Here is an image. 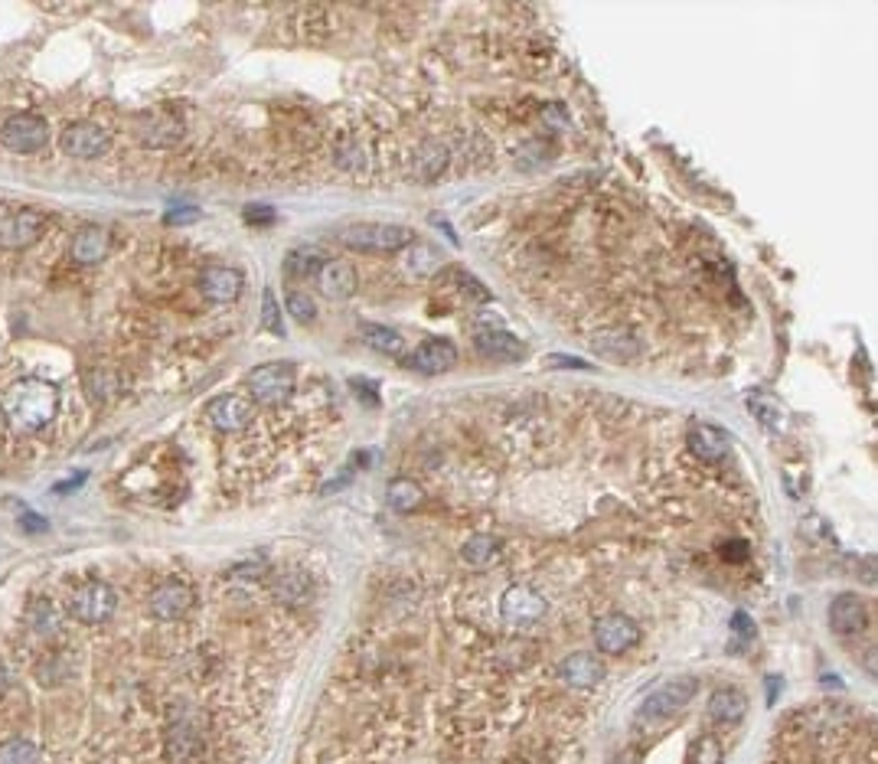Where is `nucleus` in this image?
I'll list each match as a JSON object with an SVG mask.
<instances>
[{"instance_id": "f257e3e1", "label": "nucleus", "mask_w": 878, "mask_h": 764, "mask_svg": "<svg viewBox=\"0 0 878 764\" xmlns=\"http://www.w3.org/2000/svg\"><path fill=\"white\" fill-rule=\"evenodd\" d=\"M0 412H4L10 428L27 431V435L43 431L59 412V386L40 376H23L14 386H7L4 399H0Z\"/></svg>"}, {"instance_id": "f03ea898", "label": "nucleus", "mask_w": 878, "mask_h": 764, "mask_svg": "<svg viewBox=\"0 0 878 764\" xmlns=\"http://www.w3.org/2000/svg\"><path fill=\"white\" fill-rule=\"evenodd\" d=\"M337 239L353 252H369V255H389L402 252L408 242H415L412 229L392 226V223H353L337 232Z\"/></svg>"}, {"instance_id": "7ed1b4c3", "label": "nucleus", "mask_w": 878, "mask_h": 764, "mask_svg": "<svg viewBox=\"0 0 878 764\" xmlns=\"http://www.w3.org/2000/svg\"><path fill=\"white\" fill-rule=\"evenodd\" d=\"M245 386H249L255 402L281 405V402H288L291 392H294V366L291 363H281V360L262 363V366H255L252 373H249Z\"/></svg>"}, {"instance_id": "20e7f679", "label": "nucleus", "mask_w": 878, "mask_h": 764, "mask_svg": "<svg viewBox=\"0 0 878 764\" xmlns=\"http://www.w3.org/2000/svg\"><path fill=\"white\" fill-rule=\"evenodd\" d=\"M206 751L203 729L193 716H173L164 732V761L167 764H196Z\"/></svg>"}, {"instance_id": "39448f33", "label": "nucleus", "mask_w": 878, "mask_h": 764, "mask_svg": "<svg viewBox=\"0 0 878 764\" xmlns=\"http://www.w3.org/2000/svg\"><path fill=\"white\" fill-rule=\"evenodd\" d=\"M118 608V595L108 582H89L69 598V614L79 624H105Z\"/></svg>"}, {"instance_id": "423d86ee", "label": "nucleus", "mask_w": 878, "mask_h": 764, "mask_svg": "<svg viewBox=\"0 0 878 764\" xmlns=\"http://www.w3.org/2000/svg\"><path fill=\"white\" fill-rule=\"evenodd\" d=\"M46 141H49V125L40 115L20 112V115H10L4 125H0V144L14 154H33L40 151Z\"/></svg>"}, {"instance_id": "0eeeda50", "label": "nucleus", "mask_w": 878, "mask_h": 764, "mask_svg": "<svg viewBox=\"0 0 878 764\" xmlns=\"http://www.w3.org/2000/svg\"><path fill=\"white\" fill-rule=\"evenodd\" d=\"M193 605H196V591L190 582H183V578H167V582H160L151 591V598H147V608H151L157 621L187 618Z\"/></svg>"}, {"instance_id": "6e6552de", "label": "nucleus", "mask_w": 878, "mask_h": 764, "mask_svg": "<svg viewBox=\"0 0 878 764\" xmlns=\"http://www.w3.org/2000/svg\"><path fill=\"white\" fill-rule=\"evenodd\" d=\"M399 363H402V369H408V373L441 376L457 363V347L451 340H425V343H418L412 353H402Z\"/></svg>"}, {"instance_id": "1a4fd4ad", "label": "nucleus", "mask_w": 878, "mask_h": 764, "mask_svg": "<svg viewBox=\"0 0 878 764\" xmlns=\"http://www.w3.org/2000/svg\"><path fill=\"white\" fill-rule=\"evenodd\" d=\"M546 608H549V601L542 598L533 585H510L503 591V598H500L503 621L513 624V627L536 624L542 614H546Z\"/></svg>"}, {"instance_id": "9d476101", "label": "nucleus", "mask_w": 878, "mask_h": 764, "mask_svg": "<svg viewBox=\"0 0 878 764\" xmlns=\"http://www.w3.org/2000/svg\"><path fill=\"white\" fill-rule=\"evenodd\" d=\"M595 644L604 657H617L640 644V627L627 614H604L595 621Z\"/></svg>"}, {"instance_id": "9b49d317", "label": "nucleus", "mask_w": 878, "mask_h": 764, "mask_svg": "<svg viewBox=\"0 0 878 764\" xmlns=\"http://www.w3.org/2000/svg\"><path fill=\"white\" fill-rule=\"evenodd\" d=\"M209 422H213V428L219 431H242L249 428L255 422L258 415V405L252 396H242V392H226V396H219L209 402Z\"/></svg>"}, {"instance_id": "f8f14e48", "label": "nucleus", "mask_w": 878, "mask_h": 764, "mask_svg": "<svg viewBox=\"0 0 878 764\" xmlns=\"http://www.w3.org/2000/svg\"><path fill=\"white\" fill-rule=\"evenodd\" d=\"M699 693V683L692 680V676H679V680H670L663 683L657 693H653L647 702H643V716L653 719V716H676L679 709H686L692 699H696Z\"/></svg>"}, {"instance_id": "ddd939ff", "label": "nucleus", "mask_w": 878, "mask_h": 764, "mask_svg": "<svg viewBox=\"0 0 878 764\" xmlns=\"http://www.w3.org/2000/svg\"><path fill=\"white\" fill-rule=\"evenodd\" d=\"M59 147L76 160H95L108 151V131L92 125V121H76V125H69L63 131Z\"/></svg>"}, {"instance_id": "4468645a", "label": "nucleus", "mask_w": 878, "mask_h": 764, "mask_svg": "<svg viewBox=\"0 0 878 764\" xmlns=\"http://www.w3.org/2000/svg\"><path fill=\"white\" fill-rule=\"evenodd\" d=\"M196 288H200V294H206L209 301H219V304H229L236 301L242 288H245V275L239 268L232 265H209L203 268L200 281H196Z\"/></svg>"}, {"instance_id": "2eb2a0df", "label": "nucleus", "mask_w": 878, "mask_h": 764, "mask_svg": "<svg viewBox=\"0 0 878 764\" xmlns=\"http://www.w3.org/2000/svg\"><path fill=\"white\" fill-rule=\"evenodd\" d=\"M356 288H360V278H356V268L350 262L327 258V262L317 268V291L324 294V298L346 301V298H353Z\"/></svg>"}, {"instance_id": "dca6fc26", "label": "nucleus", "mask_w": 878, "mask_h": 764, "mask_svg": "<svg viewBox=\"0 0 878 764\" xmlns=\"http://www.w3.org/2000/svg\"><path fill=\"white\" fill-rule=\"evenodd\" d=\"M591 350H595L601 360H611V363H630L637 360L643 343L640 337L634 334V330L627 327H608L601 330V334L591 337Z\"/></svg>"}, {"instance_id": "f3484780", "label": "nucleus", "mask_w": 878, "mask_h": 764, "mask_svg": "<svg viewBox=\"0 0 878 764\" xmlns=\"http://www.w3.org/2000/svg\"><path fill=\"white\" fill-rule=\"evenodd\" d=\"M399 268L405 278L412 281H428L444 271V258L441 252L435 249V245L428 242H408L405 249L399 252Z\"/></svg>"}, {"instance_id": "a211bd4d", "label": "nucleus", "mask_w": 878, "mask_h": 764, "mask_svg": "<svg viewBox=\"0 0 878 764\" xmlns=\"http://www.w3.org/2000/svg\"><path fill=\"white\" fill-rule=\"evenodd\" d=\"M686 448L696 454V458H702L706 464H719L725 461L728 454H732V438L725 435V431L719 425H692L689 435H686Z\"/></svg>"}, {"instance_id": "6ab92c4d", "label": "nucleus", "mask_w": 878, "mask_h": 764, "mask_svg": "<svg viewBox=\"0 0 878 764\" xmlns=\"http://www.w3.org/2000/svg\"><path fill=\"white\" fill-rule=\"evenodd\" d=\"M43 229H46V216L40 209H20V213H14L0 226V242H4L7 249H27V245L40 242Z\"/></svg>"}, {"instance_id": "aec40b11", "label": "nucleus", "mask_w": 878, "mask_h": 764, "mask_svg": "<svg viewBox=\"0 0 878 764\" xmlns=\"http://www.w3.org/2000/svg\"><path fill=\"white\" fill-rule=\"evenodd\" d=\"M830 624L836 634L843 637H852V634H862L865 624H869V605L852 595V591H846V595H836L833 605H830Z\"/></svg>"}, {"instance_id": "412c9836", "label": "nucleus", "mask_w": 878, "mask_h": 764, "mask_svg": "<svg viewBox=\"0 0 878 764\" xmlns=\"http://www.w3.org/2000/svg\"><path fill=\"white\" fill-rule=\"evenodd\" d=\"M559 676H562L565 686L595 689L604 680V663L595 657V653H568V657L559 663Z\"/></svg>"}, {"instance_id": "4be33fe9", "label": "nucleus", "mask_w": 878, "mask_h": 764, "mask_svg": "<svg viewBox=\"0 0 878 764\" xmlns=\"http://www.w3.org/2000/svg\"><path fill=\"white\" fill-rule=\"evenodd\" d=\"M477 353L493 363H519L526 356V347H523V340H516L513 334H506V330L493 327V330H480L477 334Z\"/></svg>"}, {"instance_id": "5701e85b", "label": "nucleus", "mask_w": 878, "mask_h": 764, "mask_svg": "<svg viewBox=\"0 0 878 764\" xmlns=\"http://www.w3.org/2000/svg\"><path fill=\"white\" fill-rule=\"evenodd\" d=\"M748 712V696L738 686H722L709 696V719L719 725H738Z\"/></svg>"}, {"instance_id": "b1692460", "label": "nucleus", "mask_w": 878, "mask_h": 764, "mask_svg": "<svg viewBox=\"0 0 878 764\" xmlns=\"http://www.w3.org/2000/svg\"><path fill=\"white\" fill-rule=\"evenodd\" d=\"M138 138L147 147H170V144H177L183 138V121L151 112V115L138 118Z\"/></svg>"}, {"instance_id": "393cba45", "label": "nucleus", "mask_w": 878, "mask_h": 764, "mask_svg": "<svg viewBox=\"0 0 878 764\" xmlns=\"http://www.w3.org/2000/svg\"><path fill=\"white\" fill-rule=\"evenodd\" d=\"M108 249H111V239L102 226H82L76 236H72V258H76L79 265L105 262Z\"/></svg>"}, {"instance_id": "a878e982", "label": "nucleus", "mask_w": 878, "mask_h": 764, "mask_svg": "<svg viewBox=\"0 0 878 764\" xmlns=\"http://www.w3.org/2000/svg\"><path fill=\"white\" fill-rule=\"evenodd\" d=\"M500 552H503V542L497 536L490 533H474L471 539L461 546V562L467 565V569H493V565L500 562Z\"/></svg>"}, {"instance_id": "bb28decb", "label": "nucleus", "mask_w": 878, "mask_h": 764, "mask_svg": "<svg viewBox=\"0 0 878 764\" xmlns=\"http://www.w3.org/2000/svg\"><path fill=\"white\" fill-rule=\"evenodd\" d=\"M36 683L40 686H63L69 683L72 676H76V660H72V653L66 650H56V653H46V657L36 663Z\"/></svg>"}, {"instance_id": "cd10ccee", "label": "nucleus", "mask_w": 878, "mask_h": 764, "mask_svg": "<svg viewBox=\"0 0 878 764\" xmlns=\"http://www.w3.org/2000/svg\"><path fill=\"white\" fill-rule=\"evenodd\" d=\"M82 389L85 396H89L92 402H111L118 396L121 382H118V373H111V369L105 366H92L82 373Z\"/></svg>"}, {"instance_id": "c85d7f7f", "label": "nucleus", "mask_w": 878, "mask_h": 764, "mask_svg": "<svg viewBox=\"0 0 878 764\" xmlns=\"http://www.w3.org/2000/svg\"><path fill=\"white\" fill-rule=\"evenodd\" d=\"M386 500L395 513H412V510H418V503L425 500V490L418 487L412 477H395L386 487Z\"/></svg>"}, {"instance_id": "c756f323", "label": "nucleus", "mask_w": 878, "mask_h": 764, "mask_svg": "<svg viewBox=\"0 0 878 764\" xmlns=\"http://www.w3.org/2000/svg\"><path fill=\"white\" fill-rule=\"evenodd\" d=\"M324 262H327L324 249H317V245H298V249L284 255V275H294V278L314 275Z\"/></svg>"}, {"instance_id": "7c9ffc66", "label": "nucleus", "mask_w": 878, "mask_h": 764, "mask_svg": "<svg viewBox=\"0 0 878 764\" xmlns=\"http://www.w3.org/2000/svg\"><path fill=\"white\" fill-rule=\"evenodd\" d=\"M360 337L366 340V347H373L376 353H386V356H402L405 353V340H402L399 330H392V327L363 324L360 327Z\"/></svg>"}, {"instance_id": "2f4dec72", "label": "nucleus", "mask_w": 878, "mask_h": 764, "mask_svg": "<svg viewBox=\"0 0 878 764\" xmlns=\"http://www.w3.org/2000/svg\"><path fill=\"white\" fill-rule=\"evenodd\" d=\"M444 275H448V278H441V281H444V288H448V291H457L464 301H474V304L490 301V291H487L484 285H480L477 278L467 275V271H461V268H448V271H444Z\"/></svg>"}, {"instance_id": "473e14b6", "label": "nucleus", "mask_w": 878, "mask_h": 764, "mask_svg": "<svg viewBox=\"0 0 878 764\" xmlns=\"http://www.w3.org/2000/svg\"><path fill=\"white\" fill-rule=\"evenodd\" d=\"M27 624L33 627L36 634H56L59 631V608L49 598H36L33 605L27 608Z\"/></svg>"}, {"instance_id": "72a5a7b5", "label": "nucleus", "mask_w": 878, "mask_h": 764, "mask_svg": "<svg viewBox=\"0 0 878 764\" xmlns=\"http://www.w3.org/2000/svg\"><path fill=\"white\" fill-rule=\"evenodd\" d=\"M444 167H448V151L435 141L425 144L415 157V174L422 180H435L438 174H444Z\"/></svg>"}, {"instance_id": "f704fd0d", "label": "nucleus", "mask_w": 878, "mask_h": 764, "mask_svg": "<svg viewBox=\"0 0 878 764\" xmlns=\"http://www.w3.org/2000/svg\"><path fill=\"white\" fill-rule=\"evenodd\" d=\"M311 591V582L304 575H281L271 582V595H275L281 605H301Z\"/></svg>"}, {"instance_id": "c9c22d12", "label": "nucleus", "mask_w": 878, "mask_h": 764, "mask_svg": "<svg viewBox=\"0 0 878 764\" xmlns=\"http://www.w3.org/2000/svg\"><path fill=\"white\" fill-rule=\"evenodd\" d=\"M0 764H40V745L30 738H10L0 745Z\"/></svg>"}, {"instance_id": "e433bc0d", "label": "nucleus", "mask_w": 878, "mask_h": 764, "mask_svg": "<svg viewBox=\"0 0 878 764\" xmlns=\"http://www.w3.org/2000/svg\"><path fill=\"white\" fill-rule=\"evenodd\" d=\"M689 764H725V748L715 735H699L689 748Z\"/></svg>"}, {"instance_id": "4c0bfd02", "label": "nucleus", "mask_w": 878, "mask_h": 764, "mask_svg": "<svg viewBox=\"0 0 878 764\" xmlns=\"http://www.w3.org/2000/svg\"><path fill=\"white\" fill-rule=\"evenodd\" d=\"M284 307H288V314L294 320H301V324H314V320H317L314 298H307V294H301V291H288V301H284Z\"/></svg>"}, {"instance_id": "58836bf2", "label": "nucleus", "mask_w": 878, "mask_h": 764, "mask_svg": "<svg viewBox=\"0 0 878 764\" xmlns=\"http://www.w3.org/2000/svg\"><path fill=\"white\" fill-rule=\"evenodd\" d=\"M262 320H265V327L271 330V334H284V327H281V311H278V304H275V291H265V298H262Z\"/></svg>"}, {"instance_id": "ea45409f", "label": "nucleus", "mask_w": 878, "mask_h": 764, "mask_svg": "<svg viewBox=\"0 0 878 764\" xmlns=\"http://www.w3.org/2000/svg\"><path fill=\"white\" fill-rule=\"evenodd\" d=\"M229 575L239 578V582H262V578L268 575V565L265 562H242Z\"/></svg>"}, {"instance_id": "a19ab883", "label": "nucleus", "mask_w": 878, "mask_h": 764, "mask_svg": "<svg viewBox=\"0 0 878 764\" xmlns=\"http://www.w3.org/2000/svg\"><path fill=\"white\" fill-rule=\"evenodd\" d=\"M719 552H722V559H728V562H741V559L748 556V542H741V539H735V542H722Z\"/></svg>"}, {"instance_id": "79ce46f5", "label": "nucleus", "mask_w": 878, "mask_h": 764, "mask_svg": "<svg viewBox=\"0 0 878 764\" xmlns=\"http://www.w3.org/2000/svg\"><path fill=\"white\" fill-rule=\"evenodd\" d=\"M20 526L30 529V533H46V529H49V523L43 520V516H36V513H23L20 516Z\"/></svg>"}, {"instance_id": "37998d69", "label": "nucleus", "mask_w": 878, "mask_h": 764, "mask_svg": "<svg viewBox=\"0 0 878 764\" xmlns=\"http://www.w3.org/2000/svg\"><path fill=\"white\" fill-rule=\"evenodd\" d=\"M732 627L738 631L741 640H751V637H754V624L748 621V614H741V611H738L735 618H732Z\"/></svg>"}, {"instance_id": "c03bdc74", "label": "nucleus", "mask_w": 878, "mask_h": 764, "mask_svg": "<svg viewBox=\"0 0 878 764\" xmlns=\"http://www.w3.org/2000/svg\"><path fill=\"white\" fill-rule=\"evenodd\" d=\"M549 366H565V369H591V363L585 360H572V356H552Z\"/></svg>"}, {"instance_id": "a18cd8bd", "label": "nucleus", "mask_w": 878, "mask_h": 764, "mask_svg": "<svg viewBox=\"0 0 878 764\" xmlns=\"http://www.w3.org/2000/svg\"><path fill=\"white\" fill-rule=\"evenodd\" d=\"M193 219H200V209H183V213H170L167 223L177 226V223H193Z\"/></svg>"}, {"instance_id": "49530a36", "label": "nucleus", "mask_w": 878, "mask_h": 764, "mask_svg": "<svg viewBox=\"0 0 878 764\" xmlns=\"http://www.w3.org/2000/svg\"><path fill=\"white\" fill-rule=\"evenodd\" d=\"M7 686H10V673H7V663L0 660V696L7 693Z\"/></svg>"}]
</instances>
